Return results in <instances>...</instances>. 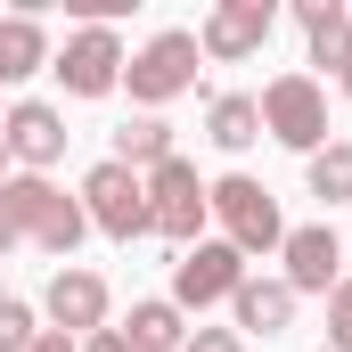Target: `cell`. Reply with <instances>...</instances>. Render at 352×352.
<instances>
[{
	"mask_svg": "<svg viewBox=\"0 0 352 352\" xmlns=\"http://www.w3.org/2000/svg\"><path fill=\"white\" fill-rule=\"evenodd\" d=\"M180 352H246V336H238V328H188Z\"/></svg>",
	"mask_w": 352,
	"mask_h": 352,
	"instance_id": "obj_22",
	"label": "cell"
},
{
	"mask_svg": "<svg viewBox=\"0 0 352 352\" xmlns=\"http://www.w3.org/2000/svg\"><path fill=\"white\" fill-rule=\"evenodd\" d=\"M82 352H131V344H123V328H98V336H82Z\"/></svg>",
	"mask_w": 352,
	"mask_h": 352,
	"instance_id": "obj_23",
	"label": "cell"
},
{
	"mask_svg": "<svg viewBox=\"0 0 352 352\" xmlns=\"http://www.w3.org/2000/svg\"><path fill=\"white\" fill-rule=\"evenodd\" d=\"M33 352H82V344H74V336H58V328H41V336H33Z\"/></svg>",
	"mask_w": 352,
	"mask_h": 352,
	"instance_id": "obj_24",
	"label": "cell"
},
{
	"mask_svg": "<svg viewBox=\"0 0 352 352\" xmlns=\"http://www.w3.org/2000/svg\"><path fill=\"white\" fill-rule=\"evenodd\" d=\"M0 140H8V164H16V173H41V180H50V164L66 156L74 131H66V115H58L50 98H16V107L0 115Z\"/></svg>",
	"mask_w": 352,
	"mask_h": 352,
	"instance_id": "obj_11",
	"label": "cell"
},
{
	"mask_svg": "<svg viewBox=\"0 0 352 352\" xmlns=\"http://www.w3.org/2000/svg\"><path fill=\"white\" fill-rule=\"evenodd\" d=\"M238 287H246V254H238V246H221V238H197V246L173 263V303H180V311L230 303Z\"/></svg>",
	"mask_w": 352,
	"mask_h": 352,
	"instance_id": "obj_10",
	"label": "cell"
},
{
	"mask_svg": "<svg viewBox=\"0 0 352 352\" xmlns=\"http://www.w3.org/2000/svg\"><path fill=\"white\" fill-rule=\"evenodd\" d=\"M205 205H213V221H221V246H238V254H278V246H287L278 197H270L254 173H221V180H205Z\"/></svg>",
	"mask_w": 352,
	"mask_h": 352,
	"instance_id": "obj_2",
	"label": "cell"
},
{
	"mask_svg": "<svg viewBox=\"0 0 352 352\" xmlns=\"http://www.w3.org/2000/svg\"><path fill=\"white\" fill-rule=\"evenodd\" d=\"M0 180H8V140H0Z\"/></svg>",
	"mask_w": 352,
	"mask_h": 352,
	"instance_id": "obj_25",
	"label": "cell"
},
{
	"mask_svg": "<svg viewBox=\"0 0 352 352\" xmlns=\"http://www.w3.org/2000/svg\"><path fill=\"white\" fill-rule=\"evenodd\" d=\"M50 74L66 82V98H107V90H123V33H115V25H74L66 50H50Z\"/></svg>",
	"mask_w": 352,
	"mask_h": 352,
	"instance_id": "obj_7",
	"label": "cell"
},
{
	"mask_svg": "<svg viewBox=\"0 0 352 352\" xmlns=\"http://www.w3.org/2000/svg\"><path fill=\"white\" fill-rule=\"evenodd\" d=\"M295 25L311 41V66H328V74L352 66V0H295Z\"/></svg>",
	"mask_w": 352,
	"mask_h": 352,
	"instance_id": "obj_14",
	"label": "cell"
},
{
	"mask_svg": "<svg viewBox=\"0 0 352 352\" xmlns=\"http://www.w3.org/2000/svg\"><path fill=\"white\" fill-rule=\"evenodd\" d=\"M41 311H50V328L58 336H98L107 328V311H115V287L98 278V270H82V263H58L50 270V287H41Z\"/></svg>",
	"mask_w": 352,
	"mask_h": 352,
	"instance_id": "obj_8",
	"label": "cell"
},
{
	"mask_svg": "<svg viewBox=\"0 0 352 352\" xmlns=\"http://www.w3.org/2000/svg\"><path fill=\"white\" fill-rule=\"evenodd\" d=\"M197 33H180V25H164L148 50H131L123 58V90H131V107H164V98H180V90H197Z\"/></svg>",
	"mask_w": 352,
	"mask_h": 352,
	"instance_id": "obj_3",
	"label": "cell"
},
{
	"mask_svg": "<svg viewBox=\"0 0 352 352\" xmlns=\"http://www.w3.org/2000/svg\"><path fill=\"white\" fill-rule=\"evenodd\" d=\"M263 131L278 140V148H295V156H320L328 148V90L311 82V74H278V82H263Z\"/></svg>",
	"mask_w": 352,
	"mask_h": 352,
	"instance_id": "obj_5",
	"label": "cell"
},
{
	"mask_svg": "<svg viewBox=\"0 0 352 352\" xmlns=\"http://www.w3.org/2000/svg\"><path fill=\"white\" fill-rule=\"evenodd\" d=\"M336 82H344V98H352V66H344V74H336Z\"/></svg>",
	"mask_w": 352,
	"mask_h": 352,
	"instance_id": "obj_26",
	"label": "cell"
},
{
	"mask_svg": "<svg viewBox=\"0 0 352 352\" xmlns=\"http://www.w3.org/2000/svg\"><path fill=\"white\" fill-rule=\"evenodd\" d=\"M123 173H156L164 156H173V123L164 115H131V123H115V148H107Z\"/></svg>",
	"mask_w": 352,
	"mask_h": 352,
	"instance_id": "obj_18",
	"label": "cell"
},
{
	"mask_svg": "<svg viewBox=\"0 0 352 352\" xmlns=\"http://www.w3.org/2000/svg\"><path fill=\"white\" fill-rule=\"evenodd\" d=\"M123 344H131V352H180V344H188V311H180L173 295H148V303H131V320H123Z\"/></svg>",
	"mask_w": 352,
	"mask_h": 352,
	"instance_id": "obj_15",
	"label": "cell"
},
{
	"mask_svg": "<svg viewBox=\"0 0 352 352\" xmlns=\"http://www.w3.org/2000/svg\"><path fill=\"white\" fill-rule=\"evenodd\" d=\"M328 352H352V278H336L328 295Z\"/></svg>",
	"mask_w": 352,
	"mask_h": 352,
	"instance_id": "obj_21",
	"label": "cell"
},
{
	"mask_svg": "<svg viewBox=\"0 0 352 352\" xmlns=\"http://www.w3.org/2000/svg\"><path fill=\"white\" fill-rule=\"evenodd\" d=\"M311 197L320 205H352V140H328L311 156Z\"/></svg>",
	"mask_w": 352,
	"mask_h": 352,
	"instance_id": "obj_19",
	"label": "cell"
},
{
	"mask_svg": "<svg viewBox=\"0 0 352 352\" xmlns=\"http://www.w3.org/2000/svg\"><path fill=\"white\" fill-rule=\"evenodd\" d=\"M41 66H50V33H41V16H33V8L0 16V90L25 82V74H41Z\"/></svg>",
	"mask_w": 352,
	"mask_h": 352,
	"instance_id": "obj_17",
	"label": "cell"
},
{
	"mask_svg": "<svg viewBox=\"0 0 352 352\" xmlns=\"http://www.w3.org/2000/svg\"><path fill=\"white\" fill-rule=\"evenodd\" d=\"M205 140H213L221 156H246V148L263 140V107H254V90H221V98L205 107Z\"/></svg>",
	"mask_w": 352,
	"mask_h": 352,
	"instance_id": "obj_16",
	"label": "cell"
},
{
	"mask_svg": "<svg viewBox=\"0 0 352 352\" xmlns=\"http://www.w3.org/2000/svg\"><path fill=\"white\" fill-rule=\"evenodd\" d=\"M82 213L98 238H115V246H131V238H148V180L123 173L115 156L107 164H90L82 173Z\"/></svg>",
	"mask_w": 352,
	"mask_h": 352,
	"instance_id": "obj_6",
	"label": "cell"
},
{
	"mask_svg": "<svg viewBox=\"0 0 352 352\" xmlns=\"http://www.w3.org/2000/svg\"><path fill=\"white\" fill-rule=\"evenodd\" d=\"M0 115H8V107H0Z\"/></svg>",
	"mask_w": 352,
	"mask_h": 352,
	"instance_id": "obj_27",
	"label": "cell"
},
{
	"mask_svg": "<svg viewBox=\"0 0 352 352\" xmlns=\"http://www.w3.org/2000/svg\"><path fill=\"white\" fill-rule=\"evenodd\" d=\"M270 25H278V0H213L205 25H197V50H205L213 66H246L270 41Z\"/></svg>",
	"mask_w": 352,
	"mask_h": 352,
	"instance_id": "obj_9",
	"label": "cell"
},
{
	"mask_svg": "<svg viewBox=\"0 0 352 352\" xmlns=\"http://www.w3.org/2000/svg\"><path fill=\"white\" fill-rule=\"evenodd\" d=\"M82 230H90L82 197H66L58 180H41V173H8V180H0V254L41 246L50 263H74Z\"/></svg>",
	"mask_w": 352,
	"mask_h": 352,
	"instance_id": "obj_1",
	"label": "cell"
},
{
	"mask_svg": "<svg viewBox=\"0 0 352 352\" xmlns=\"http://www.w3.org/2000/svg\"><path fill=\"white\" fill-rule=\"evenodd\" d=\"M230 328H238V336H287V328H295V287H287V278H246V287H238V295H230Z\"/></svg>",
	"mask_w": 352,
	"mask_h": 352,
	"instance_id": "obj_13",
	"label": "cell"
},
{
	"mask_svg": "<svg viewBox=\"0 0 352 352\" xmlns=\"http://www.w3.org/2000/svg\"><path fill=\"white\" fill-rule=\"evenodd\" d=\"M148 180V238H173V246H197V230L213 221V205H205V180H197V164L188 156H164L156 173H140Z\"/></svg>",
	"mask_w": 352,
	"mask_h": 352,
	"instance_id": "obj_4",
	"label": "cell"
},
{
	"mask_svg": "<svg viewBox=\"0 0 352 352\" xmlns=\"http://www.w3.org/2000/svg\"><path fill=\"white\" fill-rule=\"evenodd\" d=\"M33 303H16V295H0V352H33Z\"/></svg>",
	"mask_w": 352,
	"mask_h": 352,
	"instance_id": "obj_20",
	"label": "cell"
},
{
	"mask_svg": "<svg viewBox=\"0 0 352 352\" xmlns=\"http://www.w3.org/2000/svg\"><path fill=\"white\" fill-rule=\"evenodd\" d=\"M278 278L295 287V303L303 295H336V278H344V246H336V230L328 221H303V230H287V246H278Z\"/></svg>",
	"mask_w": 352,
	"mask_h": 352,
	"instance_id": "obj_12",
	"label": "cell"
}]
</instances>
